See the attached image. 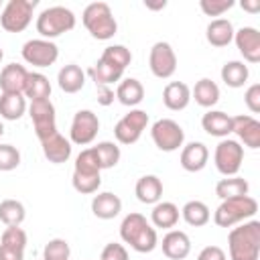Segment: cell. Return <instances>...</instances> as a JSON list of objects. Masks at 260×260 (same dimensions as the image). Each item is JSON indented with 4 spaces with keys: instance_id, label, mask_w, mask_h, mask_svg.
Masks as SVG:
<instances>
[{
    "instance_id": "cell-37",
    "label": "cell",
    "mask_w": 260,
    "mask_h": 260,
    "mask_svg": "<svg viewBox=\"0 0 260 260\" xmlns=\"http://www.w3.org/2000/svg\"><path fill=\"white\" fill-rule=\"evenodd\" d=\"M100 59L106 61V63H110V65H114L116 69L124 71L132 63V53L124 45H110V47L104 49V53H102Z\"/></svg>"
},
{
    "instance_id": "cell-7",
    "label": "cell",
    "mask_w": 260,
    "mask_h": 260,
    "mask_svg": "<svg viewBox=\"0 0 260 260\" xmlns=\"http://www.w3.org/2000/svg\"><path fill=\"white\" fill-rule=\"evenodd\" d=\"M213 162L223 177H236L244 162V146L238 140L221 138V142L215 146Z\"/></svg>"
},
{
    "instance_id": "cell-41",
    "label": "cell",
    "mask_w": 260,
    "mask_h": 260,
    "mask_svg": "<svg viewBox=\"0 0 260 260\" xmlns=\"http://www.w3.org/2000/svg\"><path fill=\"white\" fill-rule=\"evenodd\" d=\"M0 244L24 252V248H26V232L20 225H6V230L0 236Z\"/></svg>"
},
{
    "instance_id": "cell-17",
    "label": "cell",
    "mask_w": 260,
    "mask_h": 260,
    "mask_svg": "<svg viewBox=\"0 0 260 260\" xmlns=\"http://www.w3.org/2000/svg\"><path fill=\"white\" fill-rule=\"evenodd\" d=\"M160 246H162V254H165L169 260H183V258H187L189 252H191V240H189V236H187L185 232H181V230H171V232H167L165 238H162V242H160Z\"/></svg>"
},
{
    "instance_id": "cell-1",
    "label": "cell",
    "mask_w": 260,
    "mask_h": 260,
    "mask_svg": "<svg viewBox=\"0 0 260 260\" xmlns=\"http://www.w3.org/2000/svg\"><path fill=\"white\" fill-rule=\"evenodd\" d=\"M120 238L136 252L148 254L156 248V230L142 213H128L120 223Z\"/></svg>"
},
{
    "instance_id": "cell-52",
    "label": "cell",
    "mask_w": 260,
    "mask_h": 260,
    "mask_svg": "<svg viewBox=\"0 0 260 260\" xmlns=\"http://www.w3.org/2000/svg\"><path fill=\"white\" fill-rule=\"evenodd\" d=\"M2 57H4V51H2V47H0V63H2Z\"/></svg>"
},
{
    "instance_id": "cell-23",
    "label": "cell",
    "mask_w": 260,
    "mask_h": 260,
    "mask_svg": "<svg viewBox=\"0 0 260 260\" xmlns=\"http://www.w3.org/2000/svg\"><path fill=\"white\" fill-rule=\"evenodd\" d=\"M234 24L228 20V18H213L209 24H207V30H205V39L211 47H228L232 41H234Z\"/></svg>"
},
{
    "instance_id": "cell-19",
    "label": "cell",
    "mask_w": 260,
    "mask_h": 260,
    "mask_svg": "<svg viewBox=\"0 0 260 260\" xmlns=\"http://www.w3.org/2000/svg\"><path fill=\"white\" fill-rule=\"evenodd\" d=\"M41 148H43V154L49 162L53 165H61V162H67L69 156H71V140H67L65 136H61L59 132H55L53 136L41 140Z\"/></svg>"
},
{
    "instance_id": "cell-10",
    "label": "cell",
    "mask_w": 260,
    "mask_h": 260,
    "mask_svg": "<svg viewBox=\"0 0 260 260\" xmlns=\"http://www.w3.org/2000/svg\"><path fill=\"white\" fill-rule=\"evenodd\" d=\"M146 124H148V114L144 110H130L126 116H122L116 122L114 136L120 144H134L142 136Z\"/></svg>"
},
{
    "instance_id": "cell-28",
    "label": "cell",
    "mask_w": 260,
    "mask_h": 260,
    "mask_svg": "<svg viewBox=\"0 0 260 260\" xmlns=\"http://www.w3.org/2000/svg\"><path fill=\"white\" fill-rule=\"evenodd\" d=\"M191 98L201 106V108H211L219 102V87L215 81H211L209 77H203L195 83Z\"/></svg>"
},
{
    "instance_id": "cell-9",
    "label": "cell",
    "mask_w": 260,
    "mask_h": 260,
    "mask_svg": "<svg viewBox=\"0 0 260 260\" xmlns=\"http://www.w3.org/2000/svg\"><path fill=\"white\" fill-rule=\"evenodd\" d=\"M28 116L35 126V134L39 140H45L57 132V116L51 100H37L28 106Z\"/></svg>"
},
{
    "instance_id": "cell-15",
    "label": "cell",
    "mask_w": 260,
    "mask_h": 260,
    "mask_svg": "<svg viewBox=\"0 0 260 260\" xmlns=\"http://www.w3.org/2000/svg\"><path fill=\"white\" fill-rule=\"evenodd\" d=\"M234 41H236L238 51L248 63L260 61V32L254 26H242L240 30H236Z\"/></svg>"
},
{
    "instance_id": "cell-22",
    "label": "cell",
    "mask_w": 260,
    "mask_h": 260,
    "mask_svg": "<svg viewBox=\"0 0 260 260\" xmlns=\"http://www.w3.org/2000/svg\"><path fill=\"white\" fill-rule=\"evenodd\" d=\"M122 211V199L110 191L98 193L91 199V213L98 219H114Z\"/></svg>"
},
{
    "instance_id": "cell-13",
    "label": "cell",
    "mask_w": 260,
    "mask_h": 260,
    "mask_svg": "<svg viewBox=\"0 0 260 260\" xmlns=\"http://www.w3.org/2000/svg\"><path fill=\"white\" fill-rule=\"evenodd\" d=\"M98 132H100V120L91 110H79L73 116L71 130H69L71 144L87 146V144H91L95 140Z\"/></svg>"
},
{
    "instance_id": "cell-16",
    "label": "cell",
    "mask_w": 260,
    "mask_h": 260,
    "mask_svg": "<svg viewBox=\"0 0 260 260\" xmlns=\"http://www.w3.org/2000/svg\"><path fill=\"white\" fill-rule=\"evenodd\" d=\"M209 160V150L203 142H189L183 146L181 150V156H179V162L181 167L187 171V173H199L205 169Z\"/></svg>"
},
{
    "instance_id": "cell-53",
    "label": "cell",
    "mask_w": 260,
    "mask_h": 260,
    "mask_svg": "<svg viewBox=\"0 0 260 260\" xmlns=\"http://www.w3.org/2000/svg\"><path fill=\"white\" fill-rule=\"evenodd\" d=\"M0 6H2V2H0Z\"/></svg>"
},
{
    "instance_id": "cell-36",
    "label": "cell",
    "mask_w": 260,
    "mask_h": 260,
    "mask_svg": "<svg viewBox=\"0 0 260 260\" xmlns=\"http://www.w3.org/2000/svg\"><path fill=\"white\" fill-rule=\"evenodd\" d=\"M122 73H124V71L116 69L114 65H110V63H106V61H102V59H98V63L89 69V75H91V79L95 81V85H110V83H116V81L122 79Z\"/></svg>"
},
{
    "instance_id": "cell-46",
    "label": "cell",
    "mask_w": 260,
    "mask_h": 260,
    "mask_svg": "<svg viewBox=\"0 0 260 260\" xmlns=\"http://www.w3.org/2000/svg\"><path fill=\"white\" fill-rule=\"evenodd\" d=\"M197 260H228V258H225V252L219 246H205L199 252Z\"/></svg>"
},
{
    "instance_id": "cell-42",
    "label": "cell",
    "mask_w": 260,
    "mask_h": 260,
    "mask_svg": "<svg viewBox=\"0 0 260 260\" xmlns=\"http://www.w3.org/2000/svg\"><path fill=\"white\" fill-rule=\"evenodd\" d=\"M20 165V152L12 144H0V171H14Z\"/></svg>"
},
{
    "instance_id": "cell-35",
    "label": "cell",
    "mask_w": 260,
    "mask_h": 260,
    "mask_svg": "<svg viewBox=\"0 0 260 260\" xmlns=\"http://www.w3.org/2000/svg\"><path fill=\"white\" fill-rule=\"evenodd\" d=\"M91 148H93V152H95V156H98V162H100L102 171H104V169H112V167H116L118 160H120V156H122L120 146H118L116 142H110V140L98 142V144L91 146Z\"/></svg>"
},
{
    "instance_id": "cell-3",
    "label": "cell",
    "mask_w": 260,
    "mask_h": 260,
    "mask_svg": "<svg viewBox=\"0 0 260 260\" xmlns=\"http://www.w3.org/2000/svg\"><path fill=\"white\" fill-rule=\"evenodd\" d=\"M258 211V201L250 195L242 197H230L221 199L219 207L213 213V221L219 228H232L236 223H242L246 219H252Z\"/></svg>"
},
{
    "instance_id": "cell-31",
    "label": "cell",
    "mask_w": 260,
    "mask_h": 260,
    "mask_svg": "<svg viewBox=\"0 0 260 260\" xmlns=\"http://www.w3.org/2000/svg\"><path fill=\"white\" fill-rule=\"evenodd\" d=\"M250 77L248 65L244 61H228L221 67V81L228 87H242Z\"/></svg>"
},
{
    "instance_id": "cell-27",
    "label": "cell",
    "mask_w": 260,
    "mask_h": 260,
    "mask_svg": "<svg viewBox=\"0 0 260 260\" xmlns=\"http://www.w3.org/2000/svg\"><path fill=\"white\" fill-rule=\"evenodd\" d=\"M150 221L154 228L171 230L179 221V207L173 201H158V203H154V207L150 211Z\"/></svg>"
},
{
    "instance_id": "cell-39",
    "label": "cell",
    "mask_w": 260,
    "mask_h": 260,
    "mask_svg": "<svg viewBox=\"0 0 260 260\" xmlns=\"http://www.w3.org/2000/svg\"><path fill=\"white\" fill-rule=\"evenodd\" d=\"M69 242L63 238H53L43 248V260H69Z\"/></svg>"
},
{
    "instance_id": "cell-20",
    "label": "cell",
    "mask_w": 260,
    "mask_h": 260,
    "mask_svg": "<svg viewBox=\"0 0 260 260\" xmlns=\"http://www.w3.org/2000/svg\"><path fill=\"white\" fill-rule=\"evenodd\" d=\"M191 102V89L187 83L183 81H171L165 85L162 89V104L173 110V112H179V110H185Z\"/></svg>"
},
{
    "instance_id": "cell-38",
    "label": "cell",
    "mask_w": 260,
    "mask_h": 260,
    "mask_svg": "<svg viewBox=\"0 0 260 260\" xmlns=\"http://www.w3.org/2000/svg\"><path fill=\"white\" fill-rule=\"evenodd\" d=\"M73 171L75 173H83V175H100L102 173V167L98 162V156H95L93 148H83L77 154Z\"/></svg>"
},
{
    "instance_id": "cell-25",
    "label": "cell",
    "mask_w": 260,
    "mask_h": 260,
    "mask_svg": "<svg viewBox=\"0 0 260 260\" xmlns=\"http://www.w3.org/2000/svg\"><path fill=\"white\" fill-rule=\"evenodd\" d=\"M57 83H59L61 91H65V93H77L85 85V73H83V69L79 65L69 63V65L59 69Z\"/></svg>"
},
{
    "instance_id": "cell-21",
    "label": "cell",
    "mask_w": 260,
    "mask_h": 260,
    "mask_svg": "<svg viewBox=\"0 0 260 260\" xmlns=\"http://www.w3.org/2000/svg\"><path fill=\"white\" fill-rule=\"evenodd\" d=\"M134 193H136V199L140 203H146V205H154L160 201L162 197V181L156 177V175H144L136 181V187H134Z\"/></svg>"
},
{
    "instance_id": "cell-5",
    "label": "cell",
    "mask_w": 260,
    "mask_h": 260,
    "mask_svg": "<svg viewBox=\"0 0 260 260\" xmlns=\"http://www.w3.org/2000/svg\"><path fill=\"white\" fill-rule=\"evenodd\" d=\"M75 28V14L65 6H49L37 16V32L51 41Z\"/></svg>"
},
{
    "instance_id": "cell-30",
    "label": "cell",
    "mask_w": 260,
    "mask_h": 260,
    "mask_svg": "<svg viewBox=\"0 0 260 260\" xmlns=\"http://www.w3.org/2000/svg\"><path fill=\"white\" fill-rule=\"evenodd\" d=\"M26 112V100L22 93H2L0 95V118L18 120Z\"/></svg>"
},
{
    "instance_id": "cell-24",
    "label": "cell",
    "mask_w": 260,
    "mask_h": 260,
    "mask_svg": "<svg viewBox=\"0 0 260 260\" xmlns=\"http://www.w3.org/2000/svg\"><path fill=\"white\" fill-rule=\"evenodd\" d=\"M201 126L209 136L228 138V134H232V116L219 110H209L207 114H203Z\"/></svg>"
},
{
    "instance_id": "cell-49",
    "label": "cell",
    "mask_w": 260,
    "mask_h": 260,
    "mask_svg": "<svg viewBox=\"0 0 260 260\" xmlns=\"http://www.w3.org/2000/svg\"><path fill=\"white\" fill-rule=\"evenodd\" d=\"M242 8L248 10V12H258L260 10V0H252V2L250 0H244L242 2Z\"/></svg>"
},
{
    "instance_id": "cell-18",
    "label": "cell",
    "mask_w": 260,
    "mask_h": 260,
    "mask_svg": "<svg viewBox=\"0 0 260 260\" xmlns=\"http://www.w3.org/2000/svg\"><path fill=\"white\" fill-rule=\"evenodd\" d=\"M28 71L20 63H8L0 71V89L2 93H22L24 95V85H26Z\"/></svg>"
},
{
    "instance_id": "cell-11",
    "label": "cell",
    "mask_w": 260,
    "mask_h": 260,
    "mask_svg": "<svg viewBox=\"0 0 260 260\" xmlns=\"http://www.w3.org/2000/svg\"><path fill=\"white\" fill-rule=\"evenodd\" d=\"M148 67H150L152 75L158 79H169L177 71V55L167 41H158L150 47Z\"/></svg>"
},
{
    "instance_id": "cell-4",
    "label": "cell",
    "mask_w": 260,
    "mask_h": 260,
    "mask_svg": "<svg viewBox=\"0 0 260 260\" xmlns=\"http://www.w3.org/2000/svg\"><path fill=\"white\" fill-rule=\"evenodd\" d=\"M81 20H83V26L87 28V32L98 41H108L118 30V22L112 14V8L106 2L87 4L81 14Z\"/></svg>"
},
{
    "instance_id": "cell-51",
    "label": "cell",
    "mask_w": 260,
    "mask_h": 260,
    "mask_svg": "<svg viewBox=\"0 0 260 260\" xmlns=\"http://www.w3.org/2000/svg\"><path fill=\"white\" fill-rule=\"evenodd\" d=\"M2 134H4V124L0 122V138H2Z\"/></svg>"
},
{
    "instance_id": "cell-33",
    "label": "cell",
    "mask_w": 260,
    "mask_h": 260,
    "mask_svg": "<svg viewBox=\"0 0 260 260\" xmlns=\"http://www.w3.org/2000/svg\"><path fill=\"white\" fill-rule=\"evenodd\" d=\"M181 215H183V219H185L189 225H193V228H201V225H205V223L211 219L209 207H207L203 201H197V199L187 201V203L183 205V209H181Z\"/></svg>"
},
{
    "instance_id": "cell-26",
    "label": "cell",
    "mask_w": 260,
    "mask_h": 260,
    "mask_svg": "<svg viewBox=\"0 0 260 260\" xmlns=\"http://www.w3.org/2000/svg\"><path fill=\"white\" fill-rule=\"evenodd\" d=\"M116 100L122 106H128V108L138 106L144 100V85L138 79H134V77L122 79L118 83V89H116Z\"/></svg>"
},
{
    "instance_id": "cell-45",
    "label": "cell",
    "mask_w": 260,
    "mask_h": 260,
    "mask_svg": "<svg viewBox=\"0 0 260 260\" xmlns=\"http://www.w3.org/2000/svg\"><path fill=\"white\" fill-rule=\"evenodd\" d=\"M244 104L252 114L260 112V83H252L244 93Z\"/></svg>"
},
{
    "instance_id": "cell-2",
    "label": "cell",
    "mask_w": 260,
    "mask_h": 260,
    "mask_svg": "<svg viewBox=\"0 0 260 260\" xmlns=\"http://www.w3.org/2000/svg\"><path fill=\"white\" fill-rule=\"evenodd\" d=\"M230 260H258L260 256V221L250 219L234 228L228 236Z\"/></svg>"
},
{
    "instance_id": "cell-6",
    "label": "cell",
    "mask_w": 260,
    "mask_h": 260,
    "mask_svg": "<svg viewBox=\"0 0 260 260\" xmlns=\"http://www.w3.org/2000/svg\"><path fill=\"white\" fill-rule=\"evenodd\" d=\"M37 4V0H8L0 14L2 28L6 32H22L30 24Z\"/></svg>"
},
{
    "instance_id": "cell-47",
    "label": "cell",
    "mask_w": 260,
    "mask_h": 260,
    "mask_svg": "<svg viewBox=\"0 0 260 260\" xmlns=\"http://www.w3.org/2000/svg\"><path fill=\"white\" fill-rule=\"evenodd\" d=\"M98 87V104L100 106H110L116 100V93L110 85H95Z\"/></svg>"
},
{
    "instance_id": "cell-44",
    "label": "cell",
    "mask_w": 260,
    "mask_h": 260,
    "mask_svg": "<svg viewBox=\"0 0 260 260\" xmlns=\"http://www.w3.org/2000/svg\"><path fill=\"white\" fill-rule=\"evenodd\" d=\"M100 260H128V250L118 242H110L104 246Z\"/></svg>"
},
{
    "instance_id": "cell-14",
    "label": "cell",
    "mask_w": 260,
    "mask_h": 260,
    "mask_svg": "<svg viewBox=\"0 0 260 260\" xmlns=\"http://www.w3.org/2000/svg\"><path fill=\"white\" fill-rule=\"evenodd\" d=\"M232 132L248 148H260V122L254 116H234Z\"/></svg>"
},
{
    "instance_id": "cell-48",
    "label": "cell",
    "mask_w": 260,
    "mask_h": 260,
    "mask_svg": "<svg viewBox=\"0 0 260 260\" xmlns=\"http://www.w3.org/2000/svg\"><path fill=\"white\" fill-rule=\"evenodd\" d=\"M0 260H24V252L0 244Z\"/></svg>"
},
{
    "instance_id": "cell-29",
    "label": "cell",
    "mask_w": 260,
    "mask_h": 260,
    "mask_svg": "<svg viewBox=\"0 0 260 260\" xmlns=\"http://www.w3.org/2000/svg\"><path fill=\"white\" fill-rule=\"evenodd\" d=\"M51 95V83L49 77L37 71H30L26 77V85H24V98H28L30 102L37 100H49Z\"/></svg>"
},
{
    "instance_id": "cell-34",
    "label": "cell",
    "mask_w": 260,
    "mask_h": 260,
    "mask_svg": "<svg viewBox=\"0 0 260 260\" xmlns=\"http://www.w3.org/2000/svg\"><path fill=\"white\" fill-rule=\"evenodd\" d=\"M26 217V209L16 199H4L0 201V221L4 225H20Z\"/></svg>"
},
{
    "instance_id": "cell-50",
    "label": "cell",
    "mask_w": 260,
    "mask_h": 260,
    "mask_svg": "<svg viewBox=\"0 0 260 260\" xmlns=\"http://www.w3.org/2000/svg\"><path fill=\"white\" fill-rule=\"evenodd\" d=\"M165 6H167L165 0H162V2H156V4H148V2H146V8H152V10H158V8H165Z\"/></svg>"
},
{
    "instance_id": "cell-40",
    "label": "cell",
    "mask_w": 260,
    "mask_h": 260,
    "mask_svg": "<svg viewBox=\"0 0 260 260\" xmlns=\"http://www.w3.org/2000/svg\"><path fill=\"white\" fill-rule=\"evenodd\" d=\"M71 183H73V189H75L77 193L91 195V193H95V191L100 189L102 177H100V175H83V173H75V171H73Z\"/></svg>"
},
{
    "instance_id": "cell-43",
    "label": "cell",
    "mask_w": 260,
    "mask_h": 260,
    "mask_svg": "<svg viewBox=\"0 0 260 260\" xmlns=\"http://www.w3.org/2000/svg\"><path fill=\"white\" fill-rule=\"evenodd\" d=\"M236 2L234 0H201L199 8L203 10V14L207 16H221L223 12H228Z\"/></svg>"
},
{
    "instance_id": "cell-32",
    "label": "cell",
    "mask_w": 260,
    "mask_h": 260,
    "mask_svg": "<svg viewBox=\"0 0 260 260\" xmlns=\"http://www.w3.org/2000/svg\"><path fill=\"white\" fill-rule=\"evenodd\" d=\"M248 191H250V185L242 177H225V179L217 181V185H215V195L219 199L242 197V195H248Z\"/></svg>"
},
{
    "instance_id": "cell-12",
    "label": "cell",
    "mask_w": 260,
    "mask_h": 260,
    "mask_svg": "<svg viewBox=\"0 0 260 260\" xmlns=\"http://www.w3.org/2000/svg\"><path fill=\"white\" fill-rule=\"evenodd\" d=\"M59 49L53 41L47 39H30L22 45V59L32 67H49L57 61Z\"/></svg>"
},
{
    "instance_id": "cell-8",
    "label": "cell",
    "mask_w": 260,
    "mask_h": 260,
    "mask_svg": "<svg viewBox=\"0 0 260 260\" xmlns=\"http://www.w3.org/2000/svg\"><path fill=\"white\" fill-rule=\"evenodd\" d=\"M150 136H152V142L158 150L162 152H173V150H179L185 142V130L181 128L179 122L171 120V118H160L152 124L150 128Z\"/></svg>"
}]
</instances>
